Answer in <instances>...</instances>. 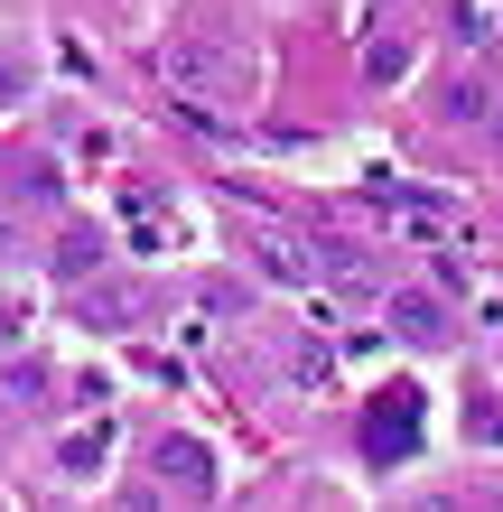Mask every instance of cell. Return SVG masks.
<instances>
[{
	"label": "cell",
	"mask_w": 503,
	"mask_h": 512,
	"mask_svg": "<svg viewBox=\"0 0 503 512\" xmlns=\"http://www.w3.org/2000/svg\"><path fill=\"white\" fill-rule=\"evenodd\" d=\"M47 261H56V280H94V270H103V233L94 224H66Z\"/></svg>",
	"instance_id": "7"
},
{
	"label": "cell",
	"mask_w": 503,
	"mask_h": 512,
	"mask_svg": "<svg viewBox=\"0 0 503 512\" xmlns=\"http://www.w3.org/2000/svg\"><path fill=\"white\" fill-rule=\"evenodd\" d=\"M476 438H503V401H494V391L476 401Z\"/></svg>",
	"instance_id": "11"
},
{
	"label": "cell",
	"mask_w": 503,
	"mask_h": 512,
	"mask_svg": "<svg viewBox=\"0 0 503 512\" xmlns=\"http://www.w3.org/2000/svg\"><path fill=\"white\" fill-rule=\"evenodd\" d=\"M150 66H159L168 94L196 103V112H243L252 103V56L233 38H215V28H177V38H159Z\"/></svg>",
	"instance_id": "1"
},
{
	"label": "cell",
	"mask_w": 503,
	"mask_h": 512,
	"mask_svg": "<svg viewBox=\"0 0 503 512\" xmlns=\"http://www.w3.org/2000/svg\"><path fill=\"white\" fill-rule=\"evenodd\" d=\"M438 112H448V122H485V84H448V94H438Z\"/></svg>",
	"instance_id": "8"
},
{
	"label": "cell",
	"mask_w": 503,
	"mask_h": 512,
	"mask_svg": "<svg viewBox=\"0 0 503 512\" xmlns=\"http://www.w3.org/2000/svg\"><path fill=\"white\" fill-rule=\"evenodd\" d=\"M159 485L168 494H187V503H205V494H215V457H205V438H159Z\"/></svg>",
	"instance_id": "5"
},
{
	"label": "cell",
	"mask_w": 503,
	"mask_h": 512,
	"mask_svg": "<svg viewBox=\"0 0 503 512\" xmlns=\"http://www.w3.org/2000/svg\"><path fill=\"white\" fill-rule=\"evenodd\" d=\"M392 326H401V345H448V298L438 289H392Z\"/></svg>",
	"instance_id": "6"
},
{
	"label": "cell",
	"mask_w": 503,
	"mask_h": 512,
	"mask_svg": "<svg viewBox=\"0 0 503 512\" xmlns=\"http://www.w3.org/2000/svg\"><path fill=\"white\" fill-rule=\"evenodd\" d=\"M252 261L271 270V280H299V289H317V280H327V252H317V233H261V243H252Z\"/></svg>",
	"instance_id": "4"
},
{
	"label": "cell",
	"mask_w": 503,
	"mask_h": 512,
	"mask_svg": "<svg viewBox=\"0 0 503 512\" xmlns=\"http://www.w3.org/2000/svg\"><path fill=\"white\" fill-rule=\"evenodd\" d=\"M10 252H19V224H10V215H0V270H10Z\"/></svg>",
	"instance_id": "13"
},
{
	"label": "cell",
	"mask_w": 503,
	"mask_h": 512,
	"mask_svg": "<svg viewBox=\"0 0 503 512\" xmlns=\"http://www.w3.org/2000/svg\"><path fill=\"white\" fill-rule=\"evenodd\" d=\"M103 447H112V429H84V438L66 447V475H94V457H103Z\"/></svg>",
	"instance_id": "10"
},
{
	"label": "cell",
	"mask_w": 503,
	"mask_h": 512,
	"mask_svg": "<svg viewBox=\"0 0 503 512\" xmlns=\"http://www.w3.org/2000/svg\"><path fill=\"white\" fill-rule=\"evenodd\" d=\"M75 308H84L94 336H131L140 308H150V289H140V280H103V270H94V280H75Z\"/></svg>",
	"instance_id": "3"
},
{
	"label": "cell",
	"mask_w": 503,
	"mask_h": 512,
	"mask_svg": "<svg viewBox=\"0 0 503 512\" xmlns=\"http://www.w3.org/2000/svg\"><path fill=\"white\" fill-rule=\"evenodd\" d=\"M10 391H19L28 410H47V401H56V391H47V364H19V373H10Z\"/></svg>",
	"instance_id": "9"
},
{
	"label": "cell",
	"mask_w": 503,
	"mask_h": 512,
	"mask_svg": "<svg viewBox=\"0 0 503 512\" xmlns=\"http://www.w3.org/2000/svg\"><path fill=\"white\" fill-rule=\"evenodd\" d=\"M19 84H28V66H19V56H0V103H10Z\"/></svg>",
	"instance_id": "12"
},
{
	"label": "cell",
	"mask_w": 503,
	"mask_h": 512,
	"mask_svg": "<svg viewBox=\"0 0 503 512\" xmlns=\"http://www.w3.org/2000/svg\"><path fill=\"white\" fill-rule=\"evenodd\" d=\"M364 447H373V466H410V457H420V391H410V382H392V401H373Z\"/></svg>",
	"instance_id": "2"
}]
</instances>
